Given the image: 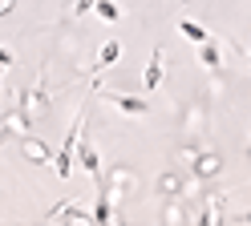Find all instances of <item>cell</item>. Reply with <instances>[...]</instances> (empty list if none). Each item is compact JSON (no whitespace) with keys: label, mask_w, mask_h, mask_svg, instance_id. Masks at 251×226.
<instances>
[{"label":"cell","mask_w":251,"mask_h":226,"mask_svg":"<svg viewBox=\"0 0 251 226\" xmlns=\"http://www.w3.org/2000/svg\"><path fill=\"white\" fill-rule=\"evenodd\" d=\"M158 85H162V48H154L146 65V89H158Z\"/></svg>","instance_id":"cell-1"},{"label":"cell","mask_w":251,"mask_h":226,"mask_svg":"<svg viewBox=\"0 0 251 226\" xmlns=\"http://www.w3.org/2000/svg\"><path fill=\"white\" fill-rule=\"evenodd\" d=\"M178 32H182V37H191L195 45H202V41H211V37H207V28H199L195 21H178Z\"/></svg>","instance_id":"cell-2"},{"label":"cell","mask_w":251,"mask_h":226,"mask_svg":"<svg viewBox=\"0 0 251 226\" xmlns=\"http://www.w3.org/2000/svg\"><path fill=\"white\" fill-rule=\"evenodd\" d=\"M199 61L207 65V69H219V48H215L211 41H202V45H199Z\"/></svg>","instance_id":"cell-3"},{"label":"cell","mask_w":251,"mask_h":226,"mask_svg":"<svg viewBox=\"0 0 251 226\" xmlns=\"http://www.w3.org/2000/svg\"><path fill=\"white\" fill-rule=\"evenodd\" d=\"M118 57H122V45H118V41H105V45H101V57H98V65L105 69V65H114Z\"/></svg>","instance_id":"cell-4"},{"label":"cell","mask_w":251,"mask_h":226,"mask_svg":"<svg viewBox=\"0 0 251 226\" xmlns=\"http://www.w3.org/2000/svg\"><path fill=\"white\" fill-rule=\"evenodd\" d=\"M114 105L126 109V113H146V101H134V97H122V93L114 97Z\"/></svg>","instance_id":"cell-5"},{"label":"cell","mask_w":251,"mask_h":226,"mask_svg":"<svg viewBox=\"0 0 251 226\" xmlns=\"http://www.w3.org/2000/svg\"><path fill=\"white\" fill-rule=\"evenodd\" d=\"M98 16H101V21H118L122 8L114 4V0H98Z\"/></svg>","instance_id":"cell-6"},{"label":"cell","mask_w":251,"mask_h":226,"mask_svg":"<svg viewBox=\"0 0 251 226\" xmlns=\"http://www.w3.org/2000/svg\"><path fill=\"white\" fill-rule=\"evenodd\" d=\"M81 166H85V170H89L93 178H98V174H101V166H98V154H93V150H89V145H81Z\"/></svg>","instance_id":"cell-7"},{"label":"cell","mask_w":251,"mask_h":226,"mask_svg":"<svg viewBox=\"0 0 251 226\" xmlns=\"http://www.w3.org/2000/svg\"><path fill=\"white\" fill-rule=\"evenodd\" d=\"M69 150H73V134H69V141H65V150H61V158H57V174H61V178H69Z\"/></svg>","instance_id":"cell-8"},{"label":"cell","mask_w":251,"mask_h":226,"mask_svg":"<svg viewBox=\"0 0 251 226\" xmlns=\"http://www.w3.org/2000/svg\"><path fill=\"white\" fill-rule=\"evenodd\" d=\"M98 222H109V198L101 194V202H98Z\"/></svg>","instance_id":"cell-9"},{"label":"cell","mask_w":251,"mask_h":226,"mask_svg":"<svg viewBox=\"0 0 251 226\" xmlns=\"http://www.w3.org/2000/svg\"><path fill=\"white\" fill-rule=\"evenodd\" d=\"M89 8H98V0H77V12H89Z\"/></svg>","instance_id":"cell-10"},{"label":"cell","mask_w":251,"mask_h":226,"mask_svg":"<svg viewBox=\"0 0 251 226\" xmlns=\"http://www.w3.org/2000/svg\"><path fill=\"white\" fill-rule=\"evenodd\" d=\"M12 61V53H8V48H0V65H8Z\"/></svg>","instance_id":"cell-11"}]
</instances>
